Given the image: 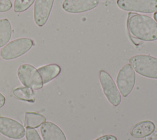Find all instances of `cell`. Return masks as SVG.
Segmentation results:
<instances>
[{
	"mask_svg": "<svg viewBox=\"0 0 157 140\" xmlns=\"http://www.w3.org/2000/svg\"><path fill=\"white\" fill-rule=\"evenodd\" d=\"M128 29L135 37L144 41L157 40V23L151 17L136 13H129Z\"/></svg>",
	"mask_w": 157,
	"mask_h": 140,
	"instance_id": "obj_1",
	"label": "cell"
},
{
	"mask_svg": "<svg viewBox=\"0 0 157 140\" xmlns=\"http://www.w3.org/2000/svg\"><path fill=\"white\" fill-rule=\"evenodd\" d=\"M129 63L139 75L157 79V58L144 54L136 55L129 58Z\"/></svg>",
	"mask_w": 157,
	"mask_h": 140,
	"instance_id": "obj_2",
	"label": "cell"
},
{
	"mask_svg": "<svg viewBox=\"0 0 157 140\" xmlns=\"http://www.w3.org/2000/svg\"><path fill=\"white\" fill-rule=\"evenodd\" d=\"M33 45L32 39L21 37L7 44L0 51L1 57L6 60L17 58L29 51Z\"/></svg>",
	"mask_w": 157,
	"mask_h": 140,
	"instance_id": "obj_3",
	"label": "cell"
},
{
	"mask_svg": "<svg viewBox=\"0 0 157 140\" xmlns=\"http://www.w3.org/2000/svg\"><path fill=\"white\" fill-rule=\"evenodd\" d=\"M18 78L25 87L33 90H39L43 87V82L38 70L29 64H22L17 69Z\"/></svg>",
	"mask_w": 157,
	"mask_h": 140,
	"instance_id": "obj_4",
	"label": "cell"
},
{
	"mask_svg": "<svg viewBox=\"0 0 157 140\" xmlns=\"http://www.w3.org/2000/svg\"><path fill=\"white\" fill-rule=\"evenodd\" d=\"M117 87L123 97L128 96L136 84V73L129 63L122 66L117 77Z\"/></svg>",
	"mask_w": 157,
	"mask_h": 140,
	"instance_id": "obj_5",
	"label": "cell"
},
{
	"mask_svg": "<svg viewBox=\"0 0 157 140\" xmlns=\"http://www.w3.org/2000/svg\"><path fill=\"white\" fill-rule=\"evenodd\" d=\"M99 79L103 93L108 101L113 106H118L121 103V97L112 77L105 71L101 70Z\"/></svg>",
	"mask_w": 157,
	"mask_h": 140,
	"instance_id": "obj_6",
	"label": "cell"
},
{
	"mask_svg": "<svg viewBox=\"0 0 157 140\" xmlns=\"http://www.w3.org/2000/svg\"><path fill=\"white\" fill-rule=\"evenodd\" d=\"M117 4L126 11L149 14L157 10V0H117Z\"/></svg>",
	"mask_w": 157,
	"mask_h": 140,
	"instance_id": "obj_7",
	"label": "cell"
},
{
	"mask_svg": "<svg viewBox=\"0 0 157 140\" xmlns=\"http://www.w3.org/2000/svg\"><path fill=\"white\" fill-rule=\"evenodd\" d=\"M24 126L17 120L9 117L0 116V133L13 139H20L25 136Z\"/></svg>",
	"mask_w": 157,
	"mask_h": 140,
	"instance_id": "obj_8",
	"label": "cell"
},
{
	"mask_svg": "<svg viewBox=\"0 0 157 140\" xmlns=\"http://www.w3.org/2000/svg\"><path fill=\"white\" fill-rule=\"evenodd\" d=\"M99 0H64L62 7L71 14H79L90 11L96 7Z\"/></svg>",
	"mask_w": 157,
	"mask_h": 140,
	"instance_id": "obj_9",
	"label": "cell"
},
{
	"mask_svg": "<svg viewBox=\"0 0 157 140\" xmlns=\"http://www.w3.org/2000/svg\"><path fill=\"white\" fill-rule=\"evenodd\" d=\"M54 0H36L34 7V19L39 26H44L48 20Z\"/></svg>",
	"mask_w": 157,
	"mask_h": 140,
	"instance_id": "obj_10",
	"label": "cell"
},
{
	"mask_svg": "<svg viewBox=\"0 0 157 140\" xmlns=\"http://www.w3.org/2000/svg\"><path fill=\"white\" fill-rule=\"evenodd\" d=\"M40 133L44 140H67L63 130L52 122H45L41 125Z\"/></svg>",
	"mask_w": 157,
	"mask_h": 140,
	"instance_id": "obj_11",
	"label": "cell"
},
{
	"mask_svg": "<svg viewBox=\"0 0 157 140\" xmlns=\"http://www.w3.org/2000/svg\"><path fill=\"white\" fill-rule=\"evenodd\" d=\"M156 129L155 124L151 120H143L135 124L130 131L136 138H144L151 135Z\"/></svg>",
	"mask_w": 157,
	"mask_h": 140,
	"instance_id": "obj_12",
	"label": "cell"
},
{
	"mask_svg": "<svg viewBox=\"0 0 157 140\" xmlns=\"http://www.w3.org/2000/svg\"><path fill=\"white\" fill-rule=\"evenodd\" d=\"M44 84H46L56 77L61 72V68L57 64H49L38 68Z\"/></svg>",
	"mask_w": 157,
	"mask_h": 140,
	"instance_id": "obj_13",
	"label": "cell"
},
{
	"mask_svg": "<svg viewBox=\"0 0 157 140\" xmlns=\"http://www.w3.org/2000/svg\"><path fill=\"white\" fill-rule=\"evenodd\" d=\"M46 121L44 115L35 112H26L24 124L26 128H36L40 126Z\"/></svg>",
	"mask_w": 157,
	"mask_h": 140,
	"instance_id": "obj_14",
	"label": "cell"
},
{
	"mask_svg": "<svg viewBox=\"0 0 157 140\" xmlns=\"http://www.w3.org/2000/svg\"><path fill=\"white\" fill-rule=\"evenodd\" d=\"M13 95L17 99L29 103H34L35 93L33 90L28 87H20L12 90Z\"/></svg>",
	"mask_w": 157,
	"mask_h": 140,
	"instance_id": "obj_15",
	"label": "cell"
},
{
	"mask_svg": "<svg viewBox=\"0 0 157 140\" xmlns=\"http://www.w3.org/2000/svg\"><path fill=\"white\" fill-rule=\"evenodd\" d=\"M12 35V26L7 18L0 19V47L6 44Z\"/></svg>",
	"mask_w": 157,
	"mask_h": 140,
	"instance_id": "obj_16",
	"label": "cell"
},
{
	"mask_svg": "<svg viewBox=\"0 0 157 140\" xmlns=\"http://www.w3.org/2000/svg\"><path fill=\"white\" fill-rule=\"evenodd\" d=\"M35 0H15L14 12L17 13L26 10L33 4Z\"/></svg>",
	"mask_w": 157,
	"mask_h": 140,
	"instance_id": "obj_17",
	"label": "cell"
},
{
	"mask_svg": "<svg viewBox=\"0 0 157 140\" xmlns=\"http://www.w3.org/2000/svg\"><path fill=\"white\" fill-rule=\"evenodd\" d=\"M25 136L26 140H42L37 130L32 128H26Z\"/></svg>",
	"mask_w": 157,
	"mask_h": 140,
	"instance_id": "obj_18",
	"label": "cell"
},
{
	"mask_svg": "<svg viewBox=\"0 0 157 140\" xmlns=\"http://www.w3.org/2000/svg\"><path fill=\"white\" fill-rule=\"evenodd\" d=\"M12 7L10 0H0V12H5L9 10Z\"/></svg>",
	"mask_w": 157,
	"mask_h": 140,
	"instance_id": "obj_19",
	"label": "cell"
},
{
	"mask_svg": "<svg viewBox=\"0 0 157 140\" xmlns=\"http://www.w3.org/2000/svg\"><path fill=\"white\" fill-rule=\"evenodd\" d=\"M94 140H117V138L112 134H107L101 136Z\"/></svg>",
	"mask_w": 157,
	"mask_h": 140,
	"instance_id": "obj_20",
	"label": "cell"
},
{
	"mask_svg": "<svg viewBox=\"0 0 157 140\" xmlns=\"http://www.w3.org/2000/svg\"><path fill=\"white\" fill-rule=\"evenodd\" d=\"M6 103V98L4 96L0 93V108L2 107Z\"/></svg>",
	"mask_w": 157,
	"mask_h": 140,
	"instance_id": "obj_21",
	"label": "cell"
},
{
	"mask_svg": "<svg viewBox=\"0 0 157 140\" xmlns=\"http://www.w3.org/2000/svg\"><path fill=\"white\" fill-rule=\"evenodd\" d=\"M153 18L156 22H157V10L153 14Z\"/></svg>",
	"mask_w": 157,
	"mask_h": 140,
	"instance_id": "obj_22",
	"label": "cell"
}]
</instances>
